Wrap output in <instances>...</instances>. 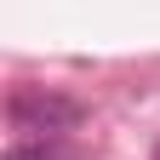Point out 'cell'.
Segmentation results:
<instances>
[{"label":"cell","mask_w":160,"mask_h":160,"mask_svg":"<svg viewBox=\"0 0 160 160\" xmlns=\"http://www.w3.org/2000/svg\"><path fill=\"white\" fill-rule=\"evenodd\" d=\"M6 160H74V149L63 137H17L6 149Z\"/></svg>","instance_id":"obj_2"},{"label":"cell","mask_w":160,"mask_h":160,"mask_svg":"<svg viewBox=\"0 0 160 160\" xmlns=\"http://www.w3.org/2000/svg\"><path fill=\"white\" fill-rule=\"evenodd\" d=\"M154 160H160V143H154Z\"/></svg>","instance_id":"obj_3"},{"label":"cell","mask_w":160,"mask_h":160,"mask_svg":"<svg viewBox=\"0 0 160 160\" xmlns=\"http://www.w3.org/2000/svg\"><path fill=\"white\" fill-rule=\"evenodd\" d=\"M6 120H12V132H23V137H63V132H74L80 120H86V103L69 97V92L17 86L12 103H6Z\"/></svg>","instance_id":"obj_1"}]
</instances>
